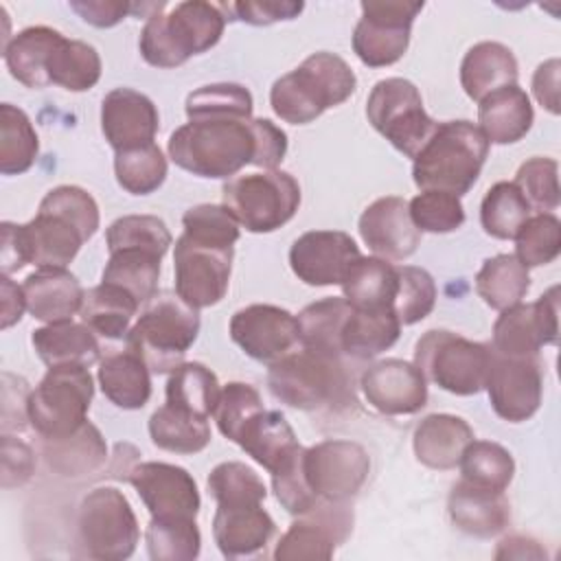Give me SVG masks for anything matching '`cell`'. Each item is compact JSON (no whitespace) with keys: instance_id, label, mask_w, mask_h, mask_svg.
Wrapping results in <instances>:
<instances>
[{"instance_id":"25","label":"cell","mask_w":561,"mask_h":561,"mask_svg":"<svg viewBox=\"0 0 561 561\" xmlns=\"http://www.w3.org/2000/svg\"><path fill=\"white\" fill-rule=\"evenodd\" d=\"M274 533L276 524L263 504L217 506L213 515V537L226 559L252 557L265 550Z\"/></svg>"},{"instance_id":"39","label":"cell","mask_w":561,"mask_h":561,"mask_svg":"<svg viewBox=\"0 0 561 561\" xmlns=\"http://www.w3.org/2000/svg\"><path fill=\"white\" fill-rule=\"evenodd\" d=\"M351 311L353 307L344 296H329L307 305L296 316L300 344L324 355L344 357L340 337Z\"/></svg>"},{"instance_id":"61","label":"cell","mask_w":561,"mask_h":561,"mask_svg":"<svg viewBox=\"0 0 561 561\" xmlns=\"http://www.w3.org/2000/svg\"><path fill=\"white\" fill-rule=\"evenodd\" d=\"M70 9L83 22L96 28H110V26H116L121 20H125L131 11H136V4L114 2V0H72Z\"/></svg>"},{"instance_id":"27","label":"cell","mask_w":561,"mask_h":561,"mask_svg":"<svg viewBox=\"0 0 561 561\" xmlns=\"http://www.w3.org/2000/svg\"><path fill=\"white\" fill-rule=\"evenodd\" d=\"M26 311L46 324L72 320L83 305V287L66 267H37L22 283Z\"/></svg>"},{"instance_id":"52","label":"cell","mask_w":561,"mask_h":561,"mask_svg":"<svg viewBox=\"0 0 561 561\" xmlns=\"http://www.w3.org/2000/svg\"><path fill=\"white\" fill-rule=\"evenodd\" d=\"M173 237L167 224L156 215H123L105 232L107 252L123 248H142L160 256L167 254Z\"/></svg>"},{"instance_id":"29","label":"cell","mask_w":561,"mask_h":561,"mask_svg":"<svg viewBox=\"0 0 561 561\" xmlns=\"http://www.w3.org/2000/svg\"><path fill=\"white\" fill-rule=\"evenodd\" d=\"M517 77V59L513 50L500 42H478L460 61V85L476 103L500 88L515 85Z\"/></svg>"},{"instance_id":"56","label":"cell","mask_w":561,"mask_h":561,"mask_svg":"<svg viewBox=\"0 0 561 561\" xmlns=\"http://www.w3.org/2000/svg\"><path fill=\"white\" fill-rule=\"evenodd\" d=\"M513 184L522 191L528 206L537 208L539 213H550L561 202L559 164L554 158H543V156L528 158L517 169Z\"/></svg>"},{"instance_id":"41","label":"cell","mask_w":561,"mask_h":561,"mask_svg":"<svg viewBox=\"0 0 561 561\" xmlns=\"http://www.w3.org/2000/svg\"><path fill=\"white\" fill-rule=\"evenodd\" d=\"M162 256L142 248H123L110 252L101 283L116 285L131 294L140 305L158 294Z\"/></svg>"},{"instance_id":"59","label":"cell","mask_w":561,"mask_h":561,"mask_svg":"<svg viewBox=\"0 0 561 561\" xmlns=\"http://www.w3.org/2000/svg\"><path fill=\"white\" fill-rule=\"evenodd\" d=\"M226 9L234 13L232 20H241L252 26H270L274 22L298 18L305 4L296 0H263V2H234V4H228Z\"/></svg>"},{"instance_id":"16","label":"cell","mask_w":561,"mask_h":561,"mask_svg":"<svg viewBox=\"0 0 561 561\" xmlns=\"http://www.w3.org/2000/svg\"><path fill=\"white\" fill-rule=\"evenodd\" d=\"M484 388L493 412L508 421H528L541 405L543 368L539 355L511 357L491 348Z\"/></svg>"},{"instance_id":"62","label":"cell","mask_w":561,"mask_h":561,"mask_svg":"<svg viewBox=\"0 0 561 561\" xmlns=\"http://www.w3.org/2000/svg\"><path fill=\"white\" fill-rule=\"evenodd\" d=\"M559 72L561 61L552 57L539 64L533 75V94L550 114H559Z\"/></svg>"},{"instance_id":"12","label":"cell","mask_w":561,"mask_h":561,"mask_svg":"<svg viewBox=\"0 0 561 561\" xmlns=\"http://www.w3.org/2000/svg\"><path fill=\"white\" fill-rule=\"evenodd\" d=\"M366 116L408 158H414L436 129V121L423 107L419 88L403 77H388L373 85L366 101Z\"/></svg>"},{"instance_id":"5","label":"cell","mask_w":561,"mask_h":561,"mask_svg":"<svg viewBox=\"0 0 561 561\" xmlns=\"http://www.w3.org/2000/svg\"><path fill=\"white\" fill-rule=\"evenodd\" d=\"M355 88L357 77L351 66L340 55L320 50L272 83L270 105L280 121L307 125L351 99Z\"/></svg>"},{"instance_id":"33","label":"cell","mask_w":561,"mask_h":561,"mask_svg":"<svg viewBox=\"0 0 561 561\" xmlns=\"http://www.w3.org/2000/svg\"><path fill=\"white\" fill-rule=\"evenodd\" d=\"M237 445L270 473L300 451V443L278 410H261L239 432Z\"/></svg>"},{"instance_id":"38","label":"cell","mask_w":561,"mask_h":561,"mask_svg":"<svg viewBox=\"0 0 561 561\" xmlns=\"http://www.w3.org/2000/svg\"><path fill=\"white\" fill-rule=\"evenodd\" d=\"M138 307L140 302L125 289L110 283H101L85 291L83 305L79 309V318L96 335L107 340H118V337H127L131 318L136 316Z\"/></svg>"},{"instance_id":"22","label":"cell","mask_w":561,"mask_h":561,"mask_svg":"<svg viewBox=\"0 0 561 561\" xmlns=\"http://www.w3.org/2000/svg\"><path fill=\"white\" fill-rule=\"evenodd\" d=\"M370 408L388 416L416 414L427 403V379L405 359H381L370 364L359 379Z\"/></svg>"},{"instance_id":"2","label":"cell","mask_w":561,"mask_h":561,"mask_svg":"<svg viewBox=\"0 0 561 561\" xmlns=\"http://www.w3.org/2000/svg\"><path fill=\"white\" fill-rule=\"evenodd\" d=\"M167 151L180 169L197 178L230 180L256 160V118L188 121L171 134Z\"/></svg>"},{"instance_id":"34","label":"cell","mask_w":561,"mask_h":561,"mask_svg":"<svg viewBox=\"0 0 561 561\" xmlns=\"http://www.w3.org/2000/svg\"><path fill=\"white\" fill-rule=\"evenodd\" d=\"M96 379L110 403L123 410H140L151 397V370L131 348L105 353Z\"/></svg>"},{"instance_id":"42","label":"cell","mask_w":561,"mask_h":561,"mask_svg":"<svg viewBox=\"0 0 561 561\" xmlns=\"http://www.w3.org/2000/svg\"><path fill=\"white\" fill-rule=\"evenodd\" d=\"M528 267L515 254H495L476 274V291L491 309H508L528 294Z\"/></svg>"},{"instance_id":"49","label":"cell","mask_w":561,"mask_h":561,"mask_svg":"<svg viewBox=\"0 0 561 561\" xmlns=\"http://www.w3.org/2000/svg\"><path fill=\"white\" fill-rule=\"evenodd\" d=\"M530 217V206L513 182H495L480 204V224L493 239H513Z\"/></svg>"},{"instance_id":"13","label":"cell","mask_w":561,"mask_h":561,"mask_svg":"<svg viewBox=\"0 0 561 561\" xmlns=\"http://www.w3.org/2000/svg\"><path fill=\"white\" fill-rule=\"evenodd\" d=\"M423 2L364 0L362 18L353 28V50L362 64L383 68L399 61L410 44L412 22Z\"/></svg>"},{"instance_id":"6","label":"cell","mask_w":561,"mask_h":561,"mask_svg":"<svg viewBox=\"0 0 561 561\" xmlns=\"http://www.w3.org/2000/svg\"><path fill=\"white\" fill-rule=\"evenodd\" d=\"M267 388L280 403L305 412L342 408L353 399L351 375L342 357L305 346L270 364Z\"/></svg>"},{"instance_id":"36","label":"cell","mask_w":561,"mask_h":561,"mask_svg":"<svg viewBox=\"0 0 561 561\" xmlns=\"http://www.w3.org/2000/svg\"><path fill=\"white\" fill-rule=\"evenodd\" d=\"M59 37H61L59 31L42 24L26 26L20 33H15L2 48L4 64L11 77L33 90L50 85L46 77V61L50 57V50L59 42Z\"/></svg>"},{"instance_id":"23","label":"cell","mask_w":561,"mask_h":561,"mask_svg":"<svg viewBox=\"0 0 561 561\" xmlns=\"http://www.w3.org/2000/svg\"><path fill=\"white\" fill-rule=\"evenodd\" d=\"M357 230L368 250L386 261H403L421 243V232L410 219L408 202L397 195H386L368 204L359 215Z\"/></svg>"},{"instance_id":"28","label":"cell","mask_w":561,"mask_h":561,"mask_svg":"<svg viewBox=\"0 0 561 561\" xmlns=\"http://www.w3.org/2000/svg\"><path fill=\"white\" fill-rule=\"evenodd\" d=\"M473 438V430L465 419L456 414H430L414 427L412 449L421 465L449 471L458 467L462 451Z\"/></svg>"},{"instance_id":"24","label":"cell","mask_w":561,"mask_h":561,"mask_svg":"<svg viewBox=\"0 0 561 561\" xmlns=\"http://www.w3.org/2000/svg\"><path fill=\"white\" fill-rule=\"evenodd\" d=\"M160 127L153 101L131 88H114L101 103V131L114 151L151 145Z\"/></svg>"},{"instance_id":"54","label":"cell","mask_w":561,"mask_h":561,"mask_svg":"<svg viewBox=\"0 0 561 561\" xmlns=\"http://www.w3.org/2000/svg\"><path fill=\"white\" fill-rule=\"evenodd\" d=\"M410 219L419 232L445 234L465 224V208L458 195L445 191H421L408 202Z\"/></svg>"},{"instance_id":"8","label":"cell","mask_w":561,"mask_h":561,"mask_svg":"<svg viewBox=\"0 0 561 561\" xmlns=\"http://www.w3.org/2000/svg\"><path fill=\"white\" fill-rule=\"evenodd\" d=\"M489 362L491 344L473 342L445 329L425 331L414 346V366L423 377L458 397L484 390Z\"/></svg>"},{"instance_id":"51","label":"cell","mask_w":561,"mask_h":561,"mask_svg":"<svg viewBox=\"0 0 561 561\" xmlns=\"http://www.w3.org/2000/svg\"><path fill=\"white\" fill-rule=\"evenodd\" d=\"M208 493L217 502V506H234V504H263L267 489L259 473L243 462L228 460L219 462L208 473Z\"/></svg>"},{"instance_id":"21","label":"cell","mask_w":561,"mask_h":561,"mask_svg":"<svg viewBox=\"0 0 561 561\" xmlns=\"http://www.w3.org/2000/svg\"><path fill=\"white\" fill-rule=\"evenodd\" d=\"M359 256L357 243L342 230H309L289 248L291 272L311 287L340 285Z\"/></svg>"},{"instance_id":"44","label":"cell","mask_w":561,"mask_h":561,"mask_svg":"<svg viewBox=\"0 0 561 561\" xmlns=\"http://www.w3.org/2000/svg\"><path fill=\"white\" fill-rule=\"evenodd\" d=\"M219 394L217 375L199 362L180 364L167 381V403L202 419H210Z\"/></svg>"},{"instance_id":"55","label":"cell","mask_w":561,"mask_h":561,"mask_svg":"<svg viewBox=\"0 0 561 561\" xmlns=\"http://www.w3.org/2000/svg\"><path fill=\"white\" fill-rule=\"evenodd\" d=\"M399 274V291L394 298V313L403 324H416L427 318L436 305V283L432 274L423 267L401 265Z\"/></svg>"},{"instance_id":"40","label":"cell","mask_w":561,"mask_h":561,"mask_svg":"<svg viewBox=\"0 0 561 561\" xmlns=\"http://www.w3.org/2000/svg\"><path fill=\"white\" fill-rule=\"evenodd\" d=\"M46 77L50 85H59L70 92H85L101 79V57L88 42L61 35L46 61Z\"/></svg>"},{"instance_id":"45","label":"cell","mask_w":561,"mask_h":561,"mask_svg":"<svg viewBox=\"0 0 561 561\" xmlns=\"http://www.w3.org/2000/svg\"><path fill=\"white\" fill-rule=\"evenodd\" d=\"M39 153L37 131L24 110L2 103L0 105V173H26Z\"/></svg>"},{"instance_id":"10","label":"cell","mask_w":561,"mask_h":561,"mask_svg":"<svg viewBox=\"0 0 561 561\" xmlns=\"http://www.w3.org/2000/svg\"><path fill=\"white\" fill-rule=\"evenodd\" d=\"M221 204L248 232H274L296 215L300 186L280 169L234 175L221 188Z\"/></svg>"},{"instance_id":"11","label":"cell","mask_w":561,"mask_h":561,"mask_svg":"<svg viewBox=\"0 0 561 561\" xmlns=\"http://www.w3.org/2000/svg\"><path fill=\"white\" fill-rule=\"evenodd\" d=\"M94 381L85 366H55L28 394V425L42 438H64L88 421Z\"/></svg>"},{"instance_id":"9","label":"cell","mask_w":561,"mask_h":561,"mask_svg":"<svg viewBox=\"0 0 561 561\" xmlns=\"http://www.w3.org/2000/svg\"><path fill=\"white\" fill-rule=\"evenodd\" d=\"M138 539V519L123 491L96 486L81 500L77 515V546L81 548V557L123 561L134 554Z\"/></svg>"},{"instance_id":"14","label":"cell","mask_w":561,"mask_h":561,"mask_svg":"<svg viewBox=\"0 0 561 561\" xmlns=\"http://www.w3.org/2000/svg\"><path fill=\"white\" fill-rule=\"evenodd\" d=\"M302 473L318 502H348L370 473V456L355 440L329 438L302 449Z\"/></svg>"},{"instance_id":"35","label":"cell","mask_w":561,"mask_h":561,"mask_svg":"<svg viewBox=\"0 0 561 561\" xmlns=\"http://www.w3.org/2000/svg\"><path fill=\"white\" fill-rule=\"evenodd\" d=\"M342 294L353 309H392L399 291V274L392 263L379 256H359L346 272Z\"/></svg>"},{"instance_id":"58","label":"cell","mask_w":561,"mask_h":561,"mask_svg":"<svg viewBox=\"0 0 561 561\" xmlns=\"http://www.w3.org/2000/svg\"><path fill=\"white\" fill-rule=\"evenodd\" d=\"M261 410H265V408H263L261 394L254 386L243 383V381H230L221 388V394H219L213 416L217 421L219 432L228 440L237 443L243 425Z\"/></svg>"},{"instance_id":"37","label":"cell","mask_w":561,"mask_h":561,"mask_svg":"<svg viewBox=\"0 0 561 561\" xmlns=\"http://www.w3.org/2000/svg\"><path fill=\"white\" fill-rule=\"evenodd\" d=\"M401 333V322L394 309H353L342 329V355L351 359H373L388 351Z\"/></svg>"},{"instance_id":"7","label":"cell","mask_w":561,"mask_h":561,"mask_svg":"<svg viewBox=\"0 0 561 561\" xmlns=\"http://www.w3.org/2000/svg\"><path fill=\"white\" fill-rule=\"evenodd\" d=\"M199 333V309L184 302L175 291H160L145 302L129 329L127 348L138 353L151 373H173L184 364L186 351Z\"/></svg>"},{"instance_id":"47","label":"cell","mask_w":561,"mask_h":561,"mask_svg":"<svg viewBox=\"0 0 561 561\" xmlns=\"http://www.w3.org/2000/svg\"><path fill=\"white\" fill-rule=\"evenodd\" d=\"M145 541L153 561H193L202 548L195 517H151Z\"/></svg>"},{"instance_id":"30","label":"cell","mask_w":561,"mask_h":561,"mask_svg":"<svg viewBox=\"0 0 561 561\" xmlns=\"http://www.w3.org/2000/svg\"><path fill=\"white\" fill-rule=\"evenodd\" d=\"M42 456L50 471L61 478L79 480L96 473L107 460V443L99 427L85 421L64 438H42Z\"/></svg>"},{"instance_id":"57","label":"cell","mask_w":561,"mask_h":561,"mask_svg":"<svg viewBox=\"0 0 561 561\" xmlns=\"http://www.w3.org/2000/svg\"><path fill=\"white\" fill-rule=\"evenodd\" d=\"M184 234L208 245L234 248L239 239V221L224 204H197L182 215Z\"/></svg>"},{"instance_id":"4","label":"cell","mask_w":561,"mask_h":561,"mask_svg":"<svg viewBox=\"0 0 561 561\" xmlns=\"http://www.w3.org/2000/svg\"><path fill=\"white\" fill-rule=\"evenodd\" d=\"M489 156V140L471 121L436 123V129L412 158V180L421 191L465 195L478 182Z\"/></svg>"},{"instance_id":"32","label":"cell","mask_w":561,"mask_h":561,"mask_svg":"<svg viewBox=\"0 0 561 561\" xmlns=\"http://www.w3.org/2000/svg\"><path fill=\"white\" fill-rule=\"evenodd\" d=\"M37 357L48 366H92L101 362V344L96 333L83 322H53L39 327L31 335Z\"/></svg>"},{"instance_id":"63","label":"cell","mask_w":561,"mask_h":561,"mask_svg":"<svg viewBox=\"0 0 561 561\" xmlns=\"http://www.w3.org/2000/svg\"><path fill=\"white\" fill-rule=\"evenodd\" d=\"M0 296H2V329H9L15 322H20V318H22V313L26 309L24 289L20 285H15L9 276L2 274V278H0Z\"/></svg>"},{"instance_id":"50","label":"cell","mask_w":561,"mask_h":561,"mask_svg":"<svg viewBox=\"0 0 561 561\" xmlns=\"http://www.w3.org/2000/svg\"><path fill=\"white\" fill-rule=\"evenodd\" d=\"M114 175L123 191L131 195H149L158 191L167 178V158L156 142L116 151Z\"/></svg>"},{"instance_id":"3","label":"cell","mask_w":561,"mask_h":561,"mask_svg":"<svg viewBox=\"0 0 561 561\" xmlns=\"http://www.w3.org/2000/svg\"><path fill=\"white\" fill-rule=\"evenodd\" d=\"M226 20L221 4L204 0L160 2L140 31V55L149 66L178 68L193 55L210 50L221 39Z\"/></svg>"},{"instance_id":"48","label":"cell","mask_w":561,"mask_h":561,"mask_svg":"<svg viewBox=\"0 0 561 561\" xmlns=\"http://www.w3.org/2000/svg\"><path fill=\"white\" fill-rule=\"evenodd\" d=\"M184 110L188 121H248L252 118L254 101L241 83H208L186 96Z\"/></svg>"},{"instance_id":"18","label":"cell","mask_w":561,"mask_h":561,"mask_svg":"<svg viewBox=\"0 0 561 561\" xmlns=\"http://www.w3.org/2000/svg\"><path fill=\"white\" fill-rule=\"evenodd\" d=\"M353 530V511L346 502H322L285 530L274 548L276 561L331 559Z\"/></svg>"},{"instance_id":"53","label":"cell","mask_w":561,"mask_h":561,"mask_svg":"<svg viewBox=\"0 0 561 561\" xmlns=\"http://www.w3.org/2000/svg\"><path fill=\"white\" fill-rule=\"evenodd\" d=\"M515 239V256L526 267L552 263L561 252V221L552 213L530 215Z\"/></svg>"},{"instance_id":"19","label":"cell","mask_w":561,"mask_h":561,"mask_svg":"<svg viewBox=\"0 0 561 561\" xmlns=\"http://www.w3.org/2000/svg\"><path fill=\"white\" fill-rule=\"evenodd\" d=\"M232 342L252 359L274 364L300 344L298 320L276 305H248L230 318Z\"/></svg>"},{"instance_id":"31","label":"cell","mask_w":561,"mask_h":561,"mask_svg":"<svg viewBox=\"0 0 561 561\" xmlns=\"http://www.w3.org/2000/svg\"><path fill=\"white\" fill-rule=\"evenodd\" d=\"M535 121L528 94L515 83L486 94L478 103V127L489 145H511L522 140Z\"/></svg>"},{"instance_id":"46","label":"cell","mask_w":561,"mask_h":561,"mask_svg":"<svg viewBox=\"0 0 561 561\" xmlns=\"http://www.w3.org/2000/svg\"><path fill=\"white\" fill-rule=\"evenodd\" d=\"M460 480L489 491H506L515 476L508 449L493 440H471L460 456Z\"/></svg>"},{"instance_id":"1","label":"cell","mask_w":561,"mask_h":561,"mask_svg":"<svg viewBox=\"0 0 561 561\" xmlns=\"http://www.w3.org/2000/svg\"><path fill=\"white\" fill-rule=\"evenodd\" d=\"M99 230L94 197L72 184L50 188L28 224L2 221L0 267L9 276L26 263L37 267H66L81 245Z\"/></svg>"},{"instance_id":"26","label":"cell","mask_w":561,"mask_h":561,"mask_svg":"<svg viewBox=\"0 0 561 561\" xmlns=\"http://www.w3.org/2000/svg\"><path fill=\"white\" fill-rule=\"evenodd\" d=\"M451 524L471 537L491 539L511 522V506L504 491H489L458 480L447 497Z\"/></svg>"},{"instance_id":"17","label":"cell","mask_w":561,"mask_h":561,"mask_svg":"<svg viewBox=\"0 0 561 561\" xmlns=\"http://www.w3.org/2000/svg\"><path fill=\"white\" fill-rule=\"evenodd\" d=\"M559 335V285L535 302H517L502 309L493 322L491 348L511 357H530Z\"/></svg>"},{"instance_id":"15","label":"cell","mask_w":561,"mask_h":561,"mask_svg":"<svg viewBox=\"0 0 561 561\" xmlns=\"http://www.w3.org/2000/svg\"><path fill=\"white\" fill-rule=\"evenodd\" d=\"M234 248L199 243L184 232L175 241V294L195 309L217 305L230 285Z\"/></svg>"},{"instance_id":"43","label":"cell","mask_w":561,"mask_h":561,"mask_svg":"<svg viewBox=\"0 0 561 561\" xmlns=\"http://www.w3.org/2000/svg\"><path fill=\"white\" fill-rule=\"evenodd\" d=\"M149 436L158 449L197 454L210 443V425L208 419L164 403L149 416Z\"/></svg>"},{"instance_id":"20","label":"cell","mask_w":561,"mask_h":561,"mask_svg":"<svg viewBox=\"0 0 561 561\" xmlns=\"http://www.w3.org/2000/svg\"><path fill=\"white\" fill-rule=\"evenodd\" d=\"M151 517H197L199 491L195 478L178 465L149 460L136 462L127 480Z\"/></svg>"},{"instance_id":"60","label":"cell","mask_w":561,"mask_h":561,"mask_svg":"<svg viewBox=\"0 0 561 561\" xmlns=\"http://www.w3.org/2000/svg\"><path fill=\"white\" fill-rule=\"evenodd\" d=\"M35 471L33 449L11 434H2V486H22Z\"/></svg>"},{"instance_id":"64","label":"cell","mask_w":561,"mask_h":561,"mask_svg":"<svg viewBox=\"0 0 561 561\" xmlns=\"http://www.w3.org/2000/svg\"><path fill=\"white\" fill-rule=\"evenodd\" d=\"M541 557H546L543 548L535 539L524 535L504 537L495 550V559H541Z\"/></svg>"}]
</instances>
